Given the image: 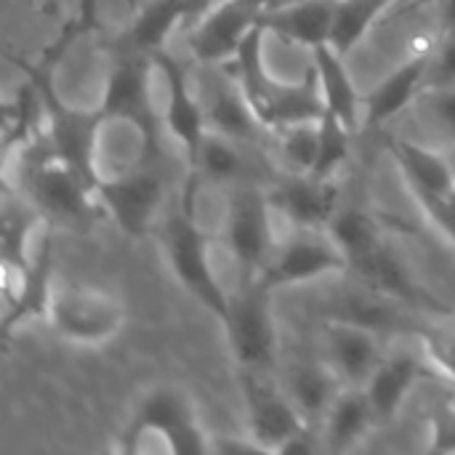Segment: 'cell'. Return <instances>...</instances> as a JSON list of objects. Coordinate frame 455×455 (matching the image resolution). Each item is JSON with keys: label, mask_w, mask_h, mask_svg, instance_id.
Here are the masks:
<instances>
[{"label": "cell", "mask_w": 455, "mask_h": 455, "mask_svg": "<svg viewBox=\"0 0 455 455\" xmlns=\"http://www.w3.org/2000/svg\"><path fill=\"white\" fill-rule=\"evenodd\" d=\"M200 187H203V181L189 171V176L181 187L179 205L163 224L160 240H163L165 259H168L176 280L184 285V291L192 293L216 320L224 323L229 315L232 296L221 288V283L213 272L211 243L197 221L195 200H197Z\"/></svg>", "instance_id": "1"}, {"label": "cell", "mask_w": 455, "mask_h": 455, "mask_svg": "<svg viewBox=\"0 0 455 455\" xmlns=\"http://www.w3.org/2000/svg\"><path fill=\"white\" fill-rule=\"evenodd\" d=\"M19 155L21 192L43 213V219L85 227L104 213L96 192L51 149V144H43L40 149L37 141H29L19 149Z\"/></svg>", "instance_id": "2"}, {"label": "cell", "mask_w": 455, "mask_h": 455, "mask_svg": "<svg viewBox=\"0 0 455 455\" xmlns=\"http://www.w3.org/2000/svg\"><path fill=\"white\" fill-rule=\"evenodd\" d=\"M123 453H211L213 440L197 421L192 403L176 389L149 392L125 432L120 435Z\"/></svg>", "instance_id": "3"}, {"label": "cell", "mask_w": 455, "mask_h": 455, "mask_svg": "<svg viewBox=\"0 0 455 455\" xmlns=\"http://www.w3.org/2000/svg\"><path fill=\"white\" fill-rule=\"evenodd\" d=\"M43 317L59 339L83 347H99L123 331L128 312L125 304L104 288L53 283Z\"/></svg>", "instance_id": "4"}, {"label": "cell", "mask_w": 455, "mask_h": 455, "mask_svg": "<svg viewBox=\"0 0 455 455\" xmlns=\"http://www.w3.org/2000/svg\"><path fill=\"white\" fill-rule=\"evenodd\" d=\"M152 56L139 53V51H123L115 61V67L109 69L101 101H99V115L104 117V123H131L144 144V157L155 160L160 157V131L163 125V115H157L152 96H149V67H152Z\"/></svg>", "instance_id": "5"}, {"label": "cell", "mask_w": 455, "mask_h": 455, "mask_svg": "<svg viewBox=\"0 0 455 455\" xmlns=\"http://www.w3.org/2000/svg\"><path fill=\"white\" fill-rule=\"evenodd\" d=\"M27 72L35 80L40 99H43V112H45L43 123H45L51 149L69 168H75L85 179V184L96 192L101 181V173L96 168V144H99V128L104 125V117L99 115V109L80 112L64 104L59 93L53 91L45 67H27Z\"/></svg>", "instance_id": "6"}, {"label": "cell", "mask_w": 455, "mask_h": 455, "mask_svg": "<svg viewBox=\"0 0 455 455\" xmlns=\"http://www.w3.org/2000/svg\"><path fill=\"white\" fill-rule=\"evenodd\" d=\"M272 203L261 184L232 187L221 243L240 267L243 280H256L277 251L272 232Z\"/></svg>", "instance_id": "7"}, {"label": "cell", "mask_w": 455, "mask_h": 455, "mask_svg": "<svg viewBox=\"0 0 455 455\" xmlns=\"http://www.w3.org/2000/svg\"><path fill=\"white\" fill-rule=\"evenodd\" d=\"M269 299L272 291L259 280H243L240 291L232 296L229 315L221 325L227 328V339L240 371L269 373L275 368L277 331Z\"/></svg>", "instance_id": "8"}, {"label": "cell", "mask_w": 455, "mask_h": 455, "mask_svg": "<svg viewBox=\"0 0 455 455\" xmlns=\"http://www.w3.org/2000/svg\"><path fill=\"white\" fill-rule=\"evenodd\" d=\"M347 272H349V261L336 245V240L328 235V229L296 227L293 235L277 245L267 269L256 280L275 293L288 285H307Z\"/></svg>", "instance_id": "9"}, {"label": "cell", "mask_w": 455, "mask_h": 455, "mask_svg": "<svg viewBox=\"0 0 455 455\" xmlns=\"http://www.w3.org/2000/svg\"><path fill=\"white\" fill-rule=\"evenodd\" d=\"M165 197V179L155 160H147V165L133 168L120 176H101L96 187V200L104 208V213L128 235V237H144L163 205Z\"/></svg>", "instance_id": "10"}, {"label": "cell", "mask_w": 455, "mask_h": 455, "mask_svg": "<svg viewBox=\"0 0 455 455\" xmlns=\"http://www.w3.org/2000/svg\"><path fill=\"white\" fill-rule=\"evenodd\" d=\"M240 387L248 413V437L261 453H283V448L309 429L285 389L275 387L267 373L240 371Z\"/></svg>", "instance_id": "11"}, {"label": "cell", "mask_w": 455, "mask_h": 455, "mask_svg": "<svg viewBox=\"0 0 455 455\" xmlns=\"http://www.w3.org/2000/svg\"><path fill=\"white\" fill-rule=\"evenodd\" d=\"M317 309H320L323 320H339V323L363 325V328L379 331L384 336L392 333V331L411 333V328L419 320L411 307H405L403 301H397V299H392V296L365 285L355 275H349L347 283L331 288L320 299Z\"/></svg>", "instance_id": "12"}, {"label": "cell", "mask_w": 455, "mask_h": 455, "mask_svg": "<svg viewBox=\"0 0 455 455\" xmlns=\"http://www.w3.org/2000/svg\"><path fill=\"white\" fill-rule=\"evenodd\" d=\"M261 11L264 8L248 0H216L192 27H187L189 51L200 64L227 67L259 24Z\"/></svg>", "instance_id": "13"}, {"label": "cell", "mask_w": 455, "mask_h": 455, "mask_svg": "<svg viewBox=\"0 0 455 455\" xmlns=\"http://www.w3.org/2000/svg\"><path fill=\"white\" fill-rule=\"evenodd\" d=\"M157 72L165 80V107H163V125L165 131L176 139V144L184 149L187 163L195 160L205 133H208V120H205V107L195 96L189 85L187 69L179 64L176 56H171L168 48L157 51L152 56Z\"/></svg>", "instance_id": "14"}, {"label": "cell", "mask_w": 455, "mask_h": 455, "mask_svg": "<svg viewBox=\"0 0 455 455\" xmlns=\"http://www.w3.org/2000/svg\"><path fill=\"white\" fill-rule=\"evenodd\" d=\"M384 333L339 323V320H323V349L325 363L336 371L344 387H365L379 363L384 360L387 349L381 341Z\"/></svg>", "instance_id": "15"}, {"label": "cell", "mask_w": 455, "mask_h": 455, "mask_svg": "<svg viewBox=\"0 0 455 455\" xmlns=\"http://www.w3.org/2000/svg\"><path fill=\"white\" fill-rule=\"evenodd\" d=\"M269 203L293 227L328 229L339 205V187L333 179H317L312 173H288L275 179L267 189Z\"/></svg>", "instance_id": "16"}, {"label": "cell", "mask_w": 455, "mask_h": 455, "mask_svg": "<svg viewBox=\"0 0 455 455\" xmlns=\"http://www.w3.org/2000/svg\"><path fill=\"white\" fill-rule=\"evenodd\" d=\"M349 275H355L357 280H363L365 285L403 301L405 307L424 309L427 315H451L448 307H443L424 285L416 283V277L411 275L408 264L400 259V253L384 240L379 248H373L371 253H365L363 259L349 264Z\"/></svg>", "instance_id": "17"}, {"label": "cell", "mask_w": 455, "mask_h": 455, "mask_svg": "<svg viewBox=\"0 0 455 455\" xmlns=\"http://www.w3.org/2000/svg\"><path fill=\"white\" fill-rule=\"evenodd\" d=\"M427 368L429 363L419 344L416 349H397L384 355V360L379 363V368L365 384V395L371 400L376 427H387L397 419L408 395L413 392V387L419 384Z\"/></svg>", "instance_id": "18"}, {"label": "cell", "mask_w": 455, "mask_h": 455, "mask_svg": "<svg viewBox=\"0 0 455 455\" xmlns=\"http://www.w3.org/2000/svg\"><path fill=\"white\" fill-rule=\"evenodd\" d=\"M432 48L419 51L405 64H400L387 80H381L363 101V123L368 128H384L397 115H403L427 91Z\"/></svg>", "instance_id": "19"}, {"label": "cell", "mask_w": 455, "mask_h": 455, "mask_svg": "<svg viewBox=\"0 0 455 455\" xmlns=\"http://www.w3.org/2000/svg\"><path fill=\"white\" fill-rule=\"evenodd\" d=\"M389 152L419 200H453L455 163L416 139H392Z\"/></svg>", "instance_id": "20"}, {"label": "cell", "mask_w": 455, "mask_h": 455, "mask_svg": "<svg viewBox=\"0 0 455 455\" xmlns=\"http://www.w3.org/2000/svg\"><path fill=\"white\" fill-rule=\"evenodd\" d=\"M256 147L235 141L229 136H221L216 131H208L195 160L189 163V171L203 184H221V187H240L253 184L259 173Z\"/></svg>", "instance_id": "21"}, {"label": "cell", "mask_w": 455, "mask_h": 455, "mask_svg": "<svg viewBox=\"0 0 455 455\" xmlns=\"http://www.w3.org/2000/svg\"><path fill=\"white\" fill-rule=\"evenodd\" d=\"M336 0H299L291 5H269L259 13V24L288 43L301 48H317L328 43Z\"/></svg>", "instance_id": "22"}, {"label": "cell", "mask_w": 455, "mask_h": 455, "mask_svg": "<svg viewBox=\"0 0 455 455\" xmlns=\"http://www.w3.org/2000/svg\"><path fill=\"white\" fill-rule=\"evenodd\" d=\"M309 53H312V69H315L325 109L341 117L352 131H357L363 123V99L347 69V56H341L328 43L312 48Z\"/></svg>", "instance_id": "23"}, {"label": "cell", "mask_w": 455, "mask_h": 455, "mask_svg": "<svg viewBox=\"0 0 455 455\" xmlns=\"http://www.w3.org/2000/svg\"><path fill=\"white\" fill-rule=\"evenodd\" d=\"M205 107V120H208V131H216L221 136H229L235 141L259 147L261 144V133H269L253 104L248 101V96L243 93V88L237 85V80L224 77L221 83H216L208 104Z\"/></svg>", "instance_id": "24"}, {"label": "cell", "mask_w": 455, "mask_h": 455, "mask_svg": "<svg viewBox=\"0 0 455 455\" xmlns=\"http://www.w3.org/2000/svg\"><path fill=\"white\" fill-rule=\"evenodd\" d=\"M283 389L304 416V421L315 429L323 427L331 405L336 403L339 392L344 389L341 379L325 360H312V363H299L288 371Z\"/></svg>", "instance_id": "25"}, {"label": "cell", "mask_w": 455, "mask_h": 455, "mask_svg": "<svg viewBox=\"0 0 455 455\" xmlns=\"http://www.w3.org/2000/svg\"><path fill=\"white\" fill-rule=\"evenodd\" d=\"M323 112H325V101H323V93L317 88V77H315L312 67H309L304 83H283V80H277L272 93L256 107L259 120L269 133H275V131H280L285 125L320 120Z\"/></svg>", "instance_id": "26"}, {"label": "cell", "mask_w": 455, "mask_h": 455, "mask_svg": "<svg viewBox=\"0 0 455 455\" xmlns=\"http://www.w3.org/2000/svg\"><path fill=\"white\" fill-rule=\"evenodd\" d=\"M373 427H376V416L365 395V387H344L336 403L331 405L320 427V435L331 453H344L357 448Z\"/></svg>", "instance_id": "27"}, {"label": "cell", "mask_w": 455, "mask_h": 455, "mask_svg": "<svg viewBox=\"0 0 455 455\" xmlns=\"http://www.w3.org/2000/svg\"><path fill=\"white\" fill-rule=\"evenodd\" d=\"M187 27V8L184 0H152L141 8L131 29L125 32L128 51H139L147 56H155L165 48L168 37Z\"/></svg>", "instance_id": "28"}, {"label": "cell", "mask_w": 455, "mask_h": 455, "mask_svg": "<svg viewBox=\"0 0 455 455\" xmlns=\"http://www.w3.org/2000/svg\"><path fill=\"white\" fill-rule=\"evenodd\" d=\"M389 5L392 3L384 0H336L328 45H333L341 56H349L389 11Z\"/></svg>", "instance_id": "29"}, {"label": "cell", "mask_w": 455, "mask_h": 455, "mask_svg": "<svg viewBox=\"0 0 455 455\" xmlns=\"http://www.w3.org/2000/svg\"><path fill=\"white\" fill-rule=\"evenodd\" d=\"M328 235L336 240L349 264L363 259L387 240L381 224L363 208H339L328 224Z\"/></svg>", "instance_id": "30"}, {"label": "cell", "mask_w": 455, "mask_h": 455, "mask_svg": "<svg viewBox=\"0 0 455 455\" xmlns=\"http://www.w3.org/2000/svg\"><path fill=\"white\" fill-rule=\"evenodd\" d=\"M435 315L419 317L411 328L413 341L421 347L429 368L455 384V325L451 323H435Z\"/></svg>", "instance_id": "31"}, {"label": "cell", "mask_w": 455, "mask_h": 455, "mask_svg": "<svg viewBox=\"0 0 455 455\" xmlns=\"http://www.w3.org/2000/svg\"><path fill=\"white\" fill-rule=\"evenodd\" d=\"M352 128L336 117L333 112H323L320 117V144H317V160L312 168V176L317 179H336L339 168L347 163L352 149Z\"/></svg>", "instance_id": "32"}, {"label": "cell", "mask_w": 455, "mask_h": 455, "mask_svg": "<svg viewBox=\"0 0 455 455\" xmlns=\"http://www.w3.org/2000/svg\"><path fill=\"white\" fill-rule=\"evenodd\" d=\"M275 141L291 173H312L317 160V144H320V120L285 125L275 131Z\"/></svg>", "instance_id": "33"}, {"label": "cell", "mask_w": 455, "mask_h": 455, "mask_svg": "<svg viewBox=\"0 0 455 455\" xmlns=\"http://www.w3.org/2000/svg\"><path fill=\"white\" fill-rule=\"evenodd\" d=\"M424 101V117L429 120V125L445 136L455 147V85L448 88H427L421 93Z\"/></svg>", "instance_id": "34"}, {"label": "cell", "mask_w": 455, "mask_h": 455, "mask_svg": "<svg viewBox=\"0 0 455 455\" xmlns=\"http://www.w3.org/2000/svg\"><path fill=\"white\" fill-rule=\"evenodd\" d=\"M455 85V29H445L443 40L432 48L427 88H448Z\"/></svg>", "instance_id": "35"}, {"label": "cell", "mask_w": 455, "mask_h": 455, "mask_svg": "<svg viewBox=\"0 0 455 455\" xmlns=\"http://www.w3.org/2000/svg\"><path fill=\"white\" fill-rule=\"evenodd\" d=\"M432 451L455 453V397L443 400L432 411Z\"/></svg>", "instance_id": "36"}, {"label": "cell", "mask_w": 455, "mask_h": 455, "mask_svg": "<svg viewBox=\"0 0 455 455\" xmlns=\"http://www.w3.org/2000/svg\"><path fill=\"white\" fill-rule=\"evenodd\" d=\"M96 3L99 0H80L77 3V19H75V29L72 35L77 32H88L93 27V19H96Z\"/></svg>", "instance_id": "37"}, {"label": "cell", "mask_w": 455, "mask_h": 455, "mask_svg": "<svg viewBox=\"0 0 455 455\" xmlns=\"http://www.w3.org/2000/svg\"><path fill=\"white\" fill-rule=\"evenodd\" d=\"M216 0H184V8H187V27H192Z\"/></svg>", "instance_id": "38"}, {"label": "cell", "mask_w": 455, "mask_h": 455, "mask_svg": "<svg viewBox=\"0 0 455 455\" xmlns=\"http://www.w3.org/2000/svg\"><path fill=\"white\" fill-rule=\"evenodd\" d=\"M248 3H253V5H259V8H269V5H275L277 0H248Z\"/></svg>", "instance_id": "39"}, {"label": "cell", "mask_w": 455, "mask_h": 455, "mask_svg": "<svg viewBox=\"0 0 455 455\" xmlns=\"http://www.w3.org/2000/svg\"><path fill=\"white\" fill-rule=\"evenodd\" d=\"M451 157H453V163H455V147H453V155H451Z\"/></svg>", "instance_id": "40"}, {"label": "cell", "mask_w": 455, "mask_h": 455, "mask_svg": "<svg viewBox=\"0 0 455 455\" xmlns=\"http://www.w3.org/2000/svg\"><path fill=\"white\" fill-rule=\"evenodd\" d=\"M384 3H397V0H384Z\"/></svg>", "instance_id": "41"}]
</instances>
